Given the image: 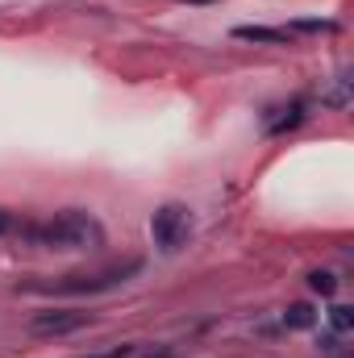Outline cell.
Returning a JSON list of instances; mask_svg holds the SVG:
<instances>
[{
	"instance_id": "obj_3",
	"label": "cell",
	"mask_w": 354,
	"mask_h": 358,
	"mask_svg": "<svg viewBox=\"0 0 354 358\" xmlns=\"http://www.w3.org/2000/svg\"><path fill=\"white\" fill-rule=\"evenodd\" d=\"M142 263L134 259V263H125V267H108L104 275H71V279H63V283H55V292H104V287H117V283H125L129 275H138Z\"/></svg>"
},
{
	"instance_id": "obj_6",
	"label": "cell",
	"mask_w": 354,
	"mask_h": 358,
	"mask_svg": "<svg viewBox=\"0 0 354 358\" xmlns=\"http://www.w3.org/2000/svg\"><path fill=\"white\" fill-rule=\"evenodd\" d=\"M300 121H304V104L296 100V104H288V108H283V117H279V121H271L267 129H271V134H283V129H296Z\"/></svg>"
},
{
	"instance_id": "obj_1",
	"label": "cell",
	"mask_w": 354,
	"mask_h": 358,
	"mask_svg": "<svg viewBox=\"0 0 354 358\" xmlns=\"http://www.w3.org/2000/svg\"><path fill=\"white\" fill-rule=\"evenodd\" d=\"M21 234L46 250H96L104 242L100 221L84 208H63V213L46 217L42 225H21Z\"/></svg>"
},
{
	"instance_id": "obj_7",
	"label": "cell",
	"mask_w": 354,
	"mask_h": 358,
	"mask_svg": "<svg viewBox=\"0 0 354 358\" xmlns=\"http://www.w3.org/2000/svg\"><path fill=\"white\" fill-rule=\"evenodd\" d=\"M283 325H288V329H309V325H313V308H309V304H292V308L283 313Z\"/></svg>"
},
{
	"instance_id": "obj_2",
	"label": "cell",
	"mask_w": 354,
	"mask_h": 358,
	"mask_svg": "<svg viewBox=\"0 0 354 358\" xmlns=\"http://www.w3.org/2000/svg\"><path fill=\"white\" fill-rule=\"evenodd\" d=\"M187 234H192V217H187L183 204H163L150 217V238H155V246L163 255H176L179 246L187 242Z\"/></svg>"
},
{
	"instance_id": "obj_11",
	"label": "cell",
	"mask_w": 354,
	"mask_h": 358,
	"mask_svg": "<svg viewBox=\"0 0 354 358\" xmlns=\"http://www.w3.org/2000/svg\"><path fill=\"white\" fill-rule=\"evenodd\" d=\"M292 29H304V34H309V29H325V34H330V29H334V21H296Z\"/></svg>"
},
{
	"instance_id": "obj_9",
	"label": "cell",
	"mask_w": 354,
	"mask_h": 358,
	"mask_svg": "<svg viewBox=\"0 0 354 358\" xmlns=\"http://www.w3.org/2000/svg\"><path fill=\"white\" fill-rule=\"evenodd\" d=\"M309 287L321 292V296H334V292H338V279H334L330 271H313V275H309Z\"/></svg>"
},
{
	"instance_id": "obj_5",
	"label": "cell",
	"mask_w": 354,
	"mask_h": 358,
	"mask_svg": "<svg viewBox=\"0 0 354 358\" xmlns=\"http://www.w3.org/2000/svg\"><path fill=\"white\" fill-rule=\"evenodd\" d=\"M234 38H242V42H283L288 34L283 29H267V25H238Z\"/></svg>"
},
{
	"instance_id": "obj_12",
	"label": "cell",
	"mask_w": 354,
	"mask_h": 358,
	"mask_svg": "<svg viewBox=\"0 0 354 358\" xmlns=\"http://www.w3.org/2000/svg\"><path fill=\"white\" fill-rule=\"evenodd\" d=\"M196 4H204V0H196Z\"/></svg>"
},
{
	"instance_id": "obj_4",
	"label": "cell",
	"mask_w": 354,
	"mask_h": 358,
	"mask_svg": "<svg viewBox=\"0 0 354 358\" xmlns=\"http://www.w3.org/2000/svg\"><path fill=\"white\" fill-rule=\"evenodd\" d=\"M88 317L84 313H38L34 321H29V329L34 334H71V329H80Z\"/></svg>"
},
{
	"instance_id": "obj_8",
	"label": "cell",
	"mask_w": 354,
	"mask_h": 358,
	"mask_svg": "<svg viewBox=\"0 0 354 358\" xmlns=\"http://www.w3.org/2000/svg\"><path fill=\"white\" fill-rule=\"evenodd\" d=\"M330 325H334L338 334H351V329H354V308H346V304L330 308Z\"/></svg>"
},
{
	"instance_id": "obj_10",
	"label": "cell",
	"mask_w": 354,
	"mask_h": 358,
	"mask_svg": "<svg viewBox=\"0 0 354 358\" xmlns=\"http://www.w3.org/2000/svg\"><path fill=\"white\" fill-rule=\"evenodd\" d=\"M0 234H21L17 217H13V213H4V208H0Z\"/></svg>"
}]
</instances>
